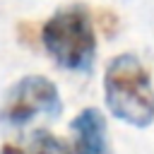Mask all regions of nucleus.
<instances>
[{
    "instance_id": "3",
    "label": "nucleus",
    "mask_w": 154,
    "mask_h": 154,
    "mask_svg": "<svg viewBox=\"0 0 154 154\" xmlns=\"http://www.w3.org/2000/svg\"><path fill=\"white\" fill-rule=\"evenodd\" d=\"M60 111L63 99L58 87L43 75H26L10 87L0 106V123L10 128H22L38 116L58 118Z\"/></svg>"
},
{
    "instance_id": "4",
    "label": "nucleus",
    "mask_w": 154,
    "mask_h": 154,
    "mask_svg": "<svg viewBox=\"0 0 154 154\" xmlns=\"http://www.w3.org/2000/svg\"><path fill=\"white\" fill-rule=\"evenodd\" d=\"M72 154H111L106 118L99 108H82L72 123Z\"/></svg>"
},
{
    "instance_id": "2",
    "label": "nucleus",
    "mask_w": 154,
    "mask_h": 154,
    "mask_svg": "<svg viewBox=\"0 0 154 154\" xmlns=\"http://www.w3.org/2000/svg\"><path fill=\"white\" fill-rule=\"evenodd\" d=\"M41 43L63 70L89 72L96 60V34L89 12L79 5L55 10L41 29Z\"/></svg>"
},
{
    "instance_id": "1",
    "label": "nucleus",
    "mask_w": 154,
    "mask_h": 154,
    "mask_svg": "<svg viewBox=\"0 0 154 154\" xmlns=\"http://www.w3.org/2000/svg\"><path fill=\"white\" fill-rule=\"evenodd\" d=\"M103 101L111 116L132 125L149 128L154 123V84L149 70L135 53L113 55L103 72Z\"/></svg>"
},
{
    "instance_id": "5",
    "label": "nucleus",
    "mask_w": 154,
    "mask_h": 154,
    "mask_svg": "<svg viewBox=\"0 0 154 154\" xmlns=\"http://www.w3.org/2000/svg\"><path fill=\"white\" fill-rule=\"evenodd\" d=\"M0 154H72L67 144L48 130H34L22 140L2 144Z\"/></svg>"
}]
</instances>
